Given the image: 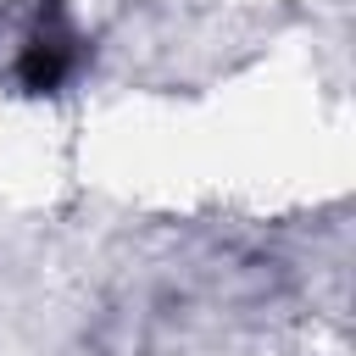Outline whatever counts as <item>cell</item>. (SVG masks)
I'll return each mask as SVG.
<instances>
[{"mask_svg": "<svg viewBox=\"0 0 356 356\" xmlns=\"http://www.w3.org/2000/svg\"><path fill=\"white\" fill-rule=\"evenodd\" d=\"M78 67V33L67 22V6L61 0H39V17L22 39V56H17V83L28 95H56Z\"/></svg>", "mask_w": 356, "mask_h": 356, "instance_id": "cell-1", "label": "cell"}]
</instances>
